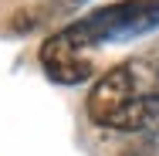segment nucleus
<instances>
[{
	"label": "nucleus",
	"mask_w": 159,
	"mask_h": 156,
	"mask_svg": "<svg viewBox=\"0 0 159 156\" xmlns=\"http://www.w3.org/2000/svg\"><path fill=\"white\" fill-rule=\"evenodd\" d=\"M146 136L159 139V58H156V75H152V119H149V132Z\"/></svg>",
	"instance_id": "nucleus-5"
},
{
	"label": "nucleus",
	"mask_w": 159,
	"mask_h": 156,
	"mask_svg": "<svg viewBox=\"0 0 159 156\" xmlns=\"http://www.w3.org/2000/svg\"><path fill=\"white\" fill-rule=\"evenodd\" d=\"M159 27V0H115L68 24L75 41L88 51L115 41H132Z\"/></svg>",
	"instance_id": "nucleus-2"
},
{
	"label": "nucleus",
	"mask_w": 159,
	"mask_h": 156,
	"mask_svg": "<svg viewBox=\"0 0 159 156\" xmlns=\"http://www.w3.org/2000/svg\"><path fill=\"white\" fill-rule=\"evenodd\" d=\"M41 21H44V10H41V7H27V10H17V14L7 21V31L10 34H27V31H34Z\"/></svg>",
	"instance_id": "nucleus-4"
},
{
	"label": "nucleus",
	"mask_w": 159,
	"mask_h": 156,
	"mask_svg": "<svg viewBox=\"0 0 159 156\" xmlns=\"http://www.w3.org/2000/svg\"><path fill=\"white\" fill-rule=\"evenodd\" d=\"M64 3H78V0H64Z\"/></svg>",
	"instance_id": "nucleus-6"
},
{
	"label": "nucleus",
	"mask_w": 159,
	"mask_h": 156,
	"mask_svg": "<svg viewBox=\"0 0 159 156\" xmlns=\"http://www.w3.org/2000/svg\"><path fill=\"white\" fill-rule=\"evenodd\" d=\"M37 61L44 68V75L58 85H81L95 75V61H92V51L81 48L75 41V34L61 27L54 31L37 51Z\"/></svg>",
	"instance_id": "nucleus-3"
},
{
	"label": "nucleus",
	"mask_w": 159,
	"mask_h": 156,
	"mask_svg": "<svg viewBox=\"0 0 159 156\" xmlns=\"http://www.w3.org/2000/svg\"><path fill=\"white\" fill-rule=\"evenodd\" d=\"M156 58H125L112 64L85 98V112L108 132H149Z\"/></svg>",
	"instance_id": "nucleus-1"
}]
</instances>
